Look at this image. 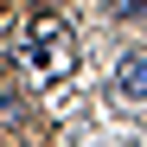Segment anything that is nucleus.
Wrapping results in <instances>:
<instances>
[{"label":"nucleus","mask_w":147,"mask_h":147,"mask_svg":"<svg viewBox=\"0 0 147 147\" xmlns=\"http://www.w3.org/2000/svg\"><path fill=\"white\" fill-rule=\"evenodd\" d=\"M13 58H19V70H26L32 83H58V77H70V64H77V38H70V26L58 13H38V19H26V26L13 32Z\"/></svg>","instance_id":"f257e3e1"},{"label":"nucleus","mask_w":147,"mask_h":147,"mask_svg":"<svg viewBox=\"0 0 147 147\" xmlns=\"http://www.w3.org/2000/svg\"><path fill=\"white\" fill-rule=\"evenodd\" d=\"M115 96L121 102H147V51H128L115 64Z\"/></svg>","instance_id":"f03ea898"},{"label":"nucleus","mask_w":147,"mask_h":147,"mask_svg":"<svg viewBox=\"0 0 147 147\" xmlns=\"http://www.w3.org/2000/svg\"><path fill=\"white\" fill-rule=\"evenodd\" d=\"M109 13H121V19H141V13H147V0H109Z\"/></svg>","instance_id":"7ed1b4c3"}]
</instances>
